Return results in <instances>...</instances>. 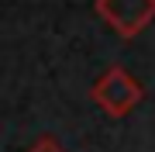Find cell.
I'll use <instances>...</instances> for the list:
<instances>
[{"label": "cell", "mask_w": 155, "mask_h": 152, "mask_svg": "<svg viewBox=\"0 0 155 152\" xmlns=\"http://www.w3.org/2000/svg\"><path fill=\"white\" fill-rule=\"evenodd\" d=\"M90 97H93V104L100 107L104 114H110V118H124V114H131L134 107L141 104V83L127 73L124 66H110L100 73V79L93 86H90Z\"/></svg>", "instance_id": "cell-1"}, {"label": "cell", "mask_w": 155, "mask_h": 152, "mask_svg": "<svg viewBox=\"0 0 155 152\" xmlns=\"http://www.w3.org/2000/svg\"><path fill=\"white\" fill-rule=\"evenodd\" d=\"M93 11L117 38L131 42L155 21V0H97Z\"/></svg>", "instance_id": "cell-2"}, {"label": "cell", "mask_w": 155, "mask_h": 152, "mask_svg": "<svg viewBox=\"0 0 155 152\" xmlns=\"http://www.w3.org/2000/svg\"><path fill=\"white\" fill-rule=\"evenodd\" d=\"M28 152H66V145H62L59 138H52V135H38L28 145Z\"/></svg>", "instance_id": "cell-3"}]
</instances>
